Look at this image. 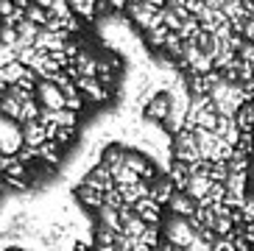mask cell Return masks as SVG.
I'll use <instances>...</instances> for the list:
<instances>
[{
    "mask_svg": "<svg viewBox=\"0 0 254 251\" xmlns=\"http://www.w3.org/2000/svg\"><path fill=\"white\" fill-rule=\"evenodd\" d=\"M34 6H39V8H51L53 6V0H31Z\"/></svg>",
    "mask_w": 254,
    "mask_h": 251,
    "instance_id": "6da1fadb",
    "label": "cell"
},
{
    "mask_svg": "<svg viewBox=\"0 0 254 251\" xmlns=\"http://www.w3.org/2000/svg\"><path fill=\"white\" fill-rule=\"evenodd\" d=\"M6 251H23V249H6Z\"/></svg>",
    "mask_w": 254,
    "mask_h": 251,
    "instance_id": "7a4b0ae2",
    "label": "cell"
}]
</instances>
